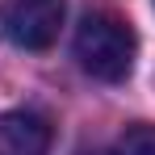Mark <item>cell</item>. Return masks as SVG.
<instances>
[{
  "label": "cell",
  "mask_w": 155,
  "mask_h": 155,
  "mask_svg": "<svg viewBox=\"0 0 155 155\" xmlns=\"http://www.w3.org/2000/svg\"><path fill=\"white\" fill-rule=\"evenodd\" d=\"M134 54H138V38L130 21L113 17V13H88L76 29V63L101 84H122L134 71Z\"/></svg>",
  "instance_id": "obj_1"
},
{
  "label": "cell",
  "mask_w": 155,
  "mask_h": 155,
  "mask_svg": "<svg viewBox=\"0 0 155 155\" xmlns=\"http://www.w3.org/2000/svg\"><path fill=\"white\" fill-rule=\"evenodd\" d=\"M109 155H155V126L151 122H134L117 134Z\"/></svg>",
  "instance_id": "obj_4"
},
{
  "label": "cell",
  "mask_w": 155,
  "mask_h": 155,
  "mask_svg": "<svg viewBox=\"0 0 155 155\" xmlns=\"http://www.w3.org/2000/svg\"><path fill=\"white\" fill-rule=\"evenodd\" d=\"M67 17V0H4L0 34L21 51H46Z\"/></svg>",
  "instance_id": "obj_2"
},
{
  "label": "cell",
  "mask_w": 155,
  "mask_h": 155,
  "mask_svg": "<svg viewBox=\"0 0 155 155\" xmlns=\"http://www.w3.org/2000/svg\"><path fill=\"white\" fill-rule=\"evenodd\" d=\"M80 155H109V151H80Z\"/></svg>",
  "instance_id": "obj_5"
},
{
  "label": "cell",
  "mask_w": 155,
  "mask_h": 155,
  "mask_svg": "<svg viewBox=\"0 0 155 155\" xmlns=\"http://www.w3.org/2000/svg\"><path fill=\"white\" fill-rule=\"evenodd\" d=\"M51 151V122L29 113V109H13L0 113V155H46Z\"/></svg>",
  "instance_id": "obj_3"
}]
</instances>
